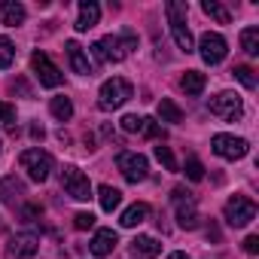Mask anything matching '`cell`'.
Wrapping results in <instances>:
<instances>
[{
	"instance_id": "d6a6232c",
	"label": "cell",
	"mask_w": 259,
	"mask_h": 259,
	"mask_svg": "<svg viewBox=\"0 0 259 259\" xmlns=\"http://www.w3.org/2000/svg\"><path fill=\"white\" fill-rule=\"evenodd\" d=\"M73 226H76L79 232H85V229H92V226H95V213H85V210H79V213L73 217Z\"/></svg>"
},
{
	"instance_id": "ffe728a7",
	"label": "cell",
	"mask_w": 259,
	"mask_h": 259,
	"mask_svg": "<svg viewBox=\"0 0 259 259\" xmlns=\"http://www.w3.org/2000/svg\"><path fill=\"white\" fill-rule=\"evenodd\" d=\"M204 85H207V76L201 73V70H186L183 73V79H180V89L186 92V95H201L204 92Z\"/></svg>"
},
{
	"instance_id": "6da1fadb",
	"label": "cell",
	"mask_w": 259,
	"mask_h": 259,
	"mask_svg": "<svg viewBox=\"0 0 259 259\" xmlns=\"http://www.w3.org/2000/svg\"><path fill=\"white\" fill-rule=\"evenodd\" d=\"M135 46H138L135 34H125V37H104V40H98V43L92 46V52H95V58L104 61V64H110V61L119 64Z\"/></svg>"
},
{
	"instance_id": "30bf717a",
	"label": "cell",
	"mask_w": 259,
	"mask_h": 259,
	"mask_svg": "<svg viewBox=\"0 0 259 259\" xmlns=\"http://www.w3.org/2000/svg\"><path fill=\"white\" fill-rule=\"evenodd\" d=\"M210 147H213V153H217L220 159H229V162L244 159L247 150H250V144H247L244 138H235V135H213Z\"/></svg>"
},
{
	"instance_id": "83f0119b",
	"label": "cell",
	"mask_w": 259,
	"mask_h": 259,
	"mask_svg": "<svg viewBox=\"0 0 259 259\" xmlns=\"http://www.w3.org/2000/svg\"><path fill=\"white\" fill-rule=\"evenodd\" d=\"M13 58H16V49H13L10 37H0V70H7L13 64Z\"/></svg>"
},
{
	"instance_id": "ac0fdd59",
	"label": "cell",
	"mask_w": 259,
	"mask_h": 259,
	"mask_svg": "<svg viewBox=\"0 0 259 259\" xmlns=\"http://www.w3.org/2000/svg\"><path fill=\"white\" fill-rule=\"evenodd\" d=\"M132 253H135L138 259H156V256L162 253V244H159L156 238H150V235H138V238L132 241Z\"/></svg>"
},
{
	"instance_id": "8d00e7d4",
	"label": "cell",
	"mask_w": 259,
	"mask_h": 259,
	"mask_svg": "<svg viewBox=\"0 0 259 259\" xmlns=\"http://www.w3.org/2000/svg\"><path fill=\"white\" fill-rule=\"evenodd\" d=\"M168 259H189V256H186V253H171Z\"/></svg>"
},
{
	"instance_id": "4dcf8cb0",
	"label": "cell",
	"mask_w": 259,
	"mask_h": 259,
	"mask_svg": "<svg viewBox=\"0 0 259 259\" xmlns=\"http://www.w3.org/2000/svg\"><path fill=\"white\" fill-rule=\"evenodd\" d=\"M186 177H189L192 183L204 180V165H201L198 159H189V162H186Z\"/></svg>"
},
{
	"instance_id": "7a4b0ae2",
	"label": "cell",
	"mask_w": 259,
	"mask_h": 259,
	"mask_svg": "<svg viewBox=\"0 0 259 259\" xmlns=\"http://www.w3.org/2000/svg\"><path fill=\"white\" fill-rule=\"evenodd\" d=\"M165 13H168V25H171V34H174L177 49L192 52V49H195V40H192L189 25H186V4H180V0H171V4L165 7Z\"/></svg>"
},
{
	"instance_id": "52a82bcc",
	"label": "cell",
	"mask_w": 259,
	"mask_h": 259,
	"mask_svg": "<svg viewBox=\"0 0 259 259\" xmlns=\"http://www.w3.org/2000/svg\"><path fill=\"white\" fill-rule=\"evenodd\" d=\"M31 67H34V76L40 79V85H46V89H58L61 82H64V73L52 64V58L46 55V52H34L31 55Z\"/></svg>"
},
{
	"instance_id": "2e32d148",
	"label": "cell",
	"mask_w": 259,
	"mask_h": 259,
	"mask_svg": "<svg viewBox=\"0 0 259 259\" xmlns=\"http://www.w3.org/2000/svg\"><path fill=\"white\" fill-rule=\"evenodd\" d=\"M98 19H101V7L95 4V0H82V4H79V19H76V31L79 34L92 31L98 25Z\"/></svg>"
},
{
	"instance_id": "cb8c5ba5",
	"label": "cell",
	"mask_w": 259,
	"mask_h": 259,
	"mask_svg": "<svg viewBox=\"0 0 259 259\" xmlns=\"http://www.w3.org/2000/svg\"><path fill=\"white\" fill-rule=\"evenodd\" d=\"M159 119L177 125V122H183V110H180L171 98H162V101H159Z\"/></svg>"
},
{
	"instance_id": "5b68a950",
	"label": "cell",
	"mask_w": 259,
	"mask_h": 259,
	"mask_svg": "<svg viewBox=\"0 0 259 259\" xmlns=\"http://www.w3.org/2000/svg\"><path fill=\"white\" fill-rule=\"evenodd\" d=\"M19 162H22V168L28 171V177H31L34 183H43V180H49V174H52V156H49L46 150H25Z\"/></svg>"
},
{
	"instance_id": "ba28073f",
	"label": "cell",
	"mask_w": 259,
	"mask_h": 259,
	"mask_svg": "<svg viewBox=\"0 0 259 259\" xmlns=\"http://www.w3.org/2000/svg\"><path fill=\"white\" fill-rule=\"evenodd\" d=\"M61 186H64V192H67L70 198H76V201H89V198H92V183H89V177H85L76 165H67V168L61 171Z\"/></svg>"
},
{
	"instance_id": "7c38bea8",
	"label": "cell",
	"mask_w": 259,
	"mask_h": 259,
	"mask_svg": "<svg viewBox=\"0 0 259 259\" xmlns=\"http://www.w3.org/2000/svg\"><path fill=\"white\" fill-rule=\"evenodd\" d=\"M40 250V235L34 232H19L10 238V247H7V256L10 259H34Z\"/></svg>"
},
{
	"instance_id": "836d02e7",
	"label": "cell",
	"mask_w": 259,
	"mask_h": 259,
	"mask_svg": "<svg viewBox=\"0 0 259 259\" xmlns=\"http://www.w3.org/2000/svg\"><path fill=\"white\" fill-rule=\"evenodd\" d=\"M13 119H16V107H10L7 101H0V122L13 125Z\"/></svg>"
},
{
	"instance_id": "484cf974",
	"label": "cell",
	"mask_w": 259,
	"mask_h": 259,
	"mask_svg": "<svg viewBox=\"0 0 259 259\" xmlns=\"http://www.w3.org/2000/svg\"><path fill=\"white\" fill-rule=\"evenodd\" d=\"M241 49L247 55H259V28H244L241 31Z\"/></svg>"
},
{
	"instance_id": "8fae6325",
	"label": "cell",
	"mask_w": 259,
	"mask_h": 259,
	"mask_svg": "<svg viewBox=\"0 0 259 259\" xmlns=\"http://www.w3.org/2000/svg\"><path fill=\"white\" fill-rule=\"evenodd\" d=\"M171 198H174V204H177V223H180V229H198V210H195V201H192V192H186V189H174L171 192Z\"/></svg>"
},
{
	"instance_id": "f546056e",
	"label": "cell",
	"mask_w": 259,
	"mask_h": 259,
	"mask_svg": "<svg viewBox=\"0 0 259 259\" xmlns=\"http://www.w3.org/2000/svg\"><path fill=\"white\" fill-rule=\"evenodd\" d=\"M156 159L168 168V171H177V159H174V153H171V147H156Z\"/></svg>"
},
{
	"instance_id": "603a6c76",
	"label": "cell",
	"mask_w": 259,
	"mask_h": 259,
	"mask_svg": "<svg viewBox=\"0 0 259 259\" xmlns=\"http://www.w3.org/2000/svg\"><path fill=\"white\" fill-rule=\"evenodd\" d=\"M49 110H52V116H55L58 122H67V119L73 116V104H70V98H64V95H55V98L49 101Z\"/></svg>"
},
{
	"instance_id": "f1b7e54d",
	"label": "cell",
	"mask_w": 259,
	"mask_h": 259,
	"mask_svg": "<svg viewBox=\"0 0 259 259\" xmlns=\"http://www.w3.org/2000/svg\"><path fill=\"white\" fill-rule=\"evenodd\" d=\"M122 132H128V135H141V128H144V116H135V113H128V116H122Z\"/></svg>"
},
{
	"instance_id": "e0dca14e",
	"label": "cell",
	"mask_w": 259,
	"mask_h": 259,
	"mask_svg": "<svg viewBox=\"0 0 259 259\" xmlns=\"http://www.w3.org/2000/svg\"><path fill=\"white\" fill-rule=\"evenodd\" d=\"M25 7L19 4V0H4L0 4V22H4L7 28H19L22 22H25Z\"/></svg>"
},
{
	"instance_id": "e575fe53",
	"label": "cell",
	"mask_w": 259,
	"mask_h": 259,
	"mask_svg": "<svg viewBox=\"0 0 259 259\" xmlns=\"http://www.w3.org/2000/svg\"><path fill=\"white\" fill-rule=\"evenodd\" d=\"M244 250H247L250 256H256V253H259V238H256V235H250V238L244 241Z\"/></svg>"
},
{
	"instance_id": "74e56055",
	"label": "cell",
	"mask_w": 259,
	"mask_h": 259,
	"mask_svg": "<svg viewBox=\"0 0 259 259\" xmlns=\"http://www.w3.org/2000/svg\"><path fill=\"white\" fill-rule=\"evenodd\" d=\"M0 150H4V144H0Z\"/></svg>"
},
{
	"instance_id": "3957f363",
	"label": "cell",
	"mask_w": 259,
	"mask_h": 259,
	"mask_svg": "<svg viewBox=\"0 0 259 259\" xmlns=\"http://www.w3.org/2000/svg\"><path fill=\"white\" fill-rule=\"evenodd\" d=\"M132 95H135L132 82L122 79V76H113V79H107V82L101 85V92H98V107L107 110V113H110V110H119L122 104L132 101Z\"/></svg>"
},
{
	"instance_id": "d4e9b609",
	"label": "cell",
	"mask_w": 259,
	"mask_h": 259,
	"mask_svg": "<svg viewBox=\"0 0 259 259\" xmlns=\"http://www.w3.org/2000/svg\"><path fill=\"white\" fill-rule=\"evenodd\" d=\"M201 10H204V16H210V19L220 22V25H229V22H232V13H229L223 4H217V0H204Z\"/></svg>"
},
{
	"instance_id": "1f68e13d",
	"label": "cell",
	"mask_w": 259,
	"mask_h": 259,
	"mask_svg": "<svg viewBox=\"0 0 259 259\" xmlns=\"http://www.w3.org/2000/svg\"><path fill=\"white\" fill-rule=\"evenodd\" d=\"M141 135H147V138H159V135H162V125H159L156 119L144 116V128H141Z\"/></svg>"
},
{
	"instance_id": "7402d4cb",
	"label": "cell",
	"mask_w": 259,
	"mask_h": 259,
	"mask_svg": "<svg viewBox=\"0 0 259 259\" xmlns=\"http://www.w3.org/2000/svg\"><path fill=\"white\" fill-rule=\"evenodd\" d=\"M98 201H101V210H107V213H113L119 204H122V192L116 189V186H98Z\"/></svg>"
},
{
	"instance_id": "9c48e42d",
	"label": "cell",
	"mask_w": 259,
	"mask_h": 259,
	"mask_svg": "<svg viewBox=\"0 0 259 259\" xmlns=\"http://www.w3.org/2000/svg\"><path fill=\"white\" fill-rule=\"evenodd\" d=\"M116 168L122 171V177H125L128 183H141V180H147V174H150L147 159H144L141 153H128V150L116 156Z\"/></svg>"
},
{
	"instance_id": "5bb4252c",
	"label": "cell",
	"mask_w": 259,
	"mask_h": 259,
	"mask_svg": "<svg viewBox=\"0 0 259 259\" xmlns=\"http://www.w3.org/2000/svg\"><path fill=\"white\" fill-rule=\"evenodd\" d=\"M64 49H67V58H70L73 73H79V76H92V64H89V55L82 52V46H79L76 40H67Z\"/></svg>"
},
{
	"instance_id": "d590c367",
	"label": "cell",
	"mask_w": 259,
	"mask_h": 259,
	"mask_svg": "<svg viewBox=\"0 0 259 259\" xmlns=\"http://www.w3.org/2000/svg\"><path fill=\"white\" fill-rule=\"evenodd\" d=\"M22 217H25V220H37V217H40V207H37V204H25Z\"/></svg>"
},
{
	"instance_id": "44dd1931",
	"label": "cell",
	"mask_w": 259,
	"mask_h": 259,
	"mask_svg": "<svg viewBox=\"0 0 259 259\" xmlns=\"http://www.w3.org/2000/svg\"><path fill=\"white\" fill-rule=\"evenodd\" d=\"M147 217H150V204L138 201V204H132V207H128V210L122 213V220H119V223H122L125 229H135V226H141Z\"/></svg>"
},
{
	"instance_id": "4fadbf2b",
	"label": "cell",
	"mask_w": 259,
	"mask_h": 259,
	"mask_svg": "<svg viewBox=\"0 0 259 259\" xmlns=\"http://www.w3.org/2000/svg\"><path fill=\"white\" fill-rule=\"evenodd\" d=\"M198 52H201V58H204V64H220L223 58H226V52H229V43L220 37V34H201V40H198Z\"/></svg>"
},
{
	"instance_id": "d6986e66",
	"label": "cell",
	"mask_w": 259,
	"mask_h": 259,
	"mask_svg": "<svg viewBox=\"0 0 259 259\" xmlns=\"http://www.w3.org/2000/svg\"><path fill=\"white\" fill-rule=\"evenodd\" d=\"M19 195H25V183L16 174H7L0 180V201H16Z\"/></svg>"
},
{
	"instance_id": "4316f807",
	"label": "cell",
	"mask_w": 259,
	"mask_h": 259,
	"mask_svg": "<svg viewBox=\"0 0 259 259\" xmlns=\"http://www.w3.org/2000/svg\"><path fill=\"white\" fill-rule=\"evenodd\" d=\"M232 73H235V79H238L244 89H256V82H259V79H256V70H253V67H247V64L235 67Z\"/></svg>"
},
{
	"instance_id": "8992f818",
	"label": "cell",
	"mask_w": 259,
	"mask_h": 259,
	"mask_svg": "<svg viewBox=\"0 0 259 259\" xmlns=\"http://www.w3.org/2000/svg\"><path fill=\"white\" fill-rule=\"evenodd\" d=\"M210 113L217 116V119H223V122H238L241 116H244V104H241V98L235 95V92H220L217 98H210Z\"/></svg>"
},
{
	"instance_id": "277c9868",
	"label": "cell",
	"mask_w": 259,
	"mask_h": 259,
	"mask_svg": "<svg viewBox=\"0 0 259 259\" xmlns=\"http://www.w3.org/2000/svg\"><path fill=\"white\" fill-rule=\"evenodd\" d=\"M223 217H226V223H229L232 229H244V226H250V223L256 220V204H253V198H247V195H235V198L226 201Z\"/></svg>"
},
{
	"instance_id": "9a60e30c",
	"label": "cell",
	"mask_w": 259,
	"mask_h": 259,
	"mask_svg": "<svg viewBox=\"0 0 259 259\" xmlns=\"http://www.w3.org/2000/svg\"><path fill=\"white\" fill-rule=\"evenodd\" d=\"M116 244H119V235H116L113 229H98L89 247H92V253H95V256H110Z\"/></svg>"
}]
</instances>
